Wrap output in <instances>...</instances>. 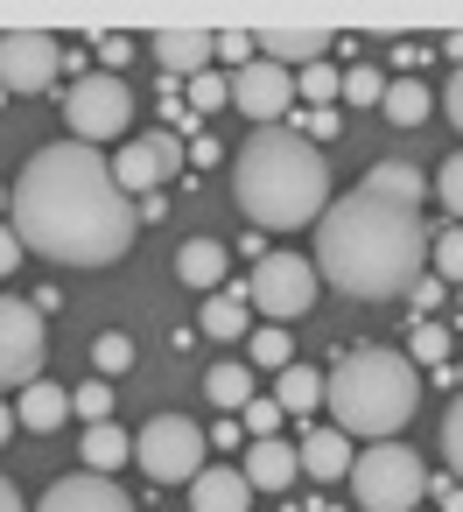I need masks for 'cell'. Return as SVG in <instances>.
<instances>
[{"label":"cell","instance_id":"cell-1","mask_svg":"<svg viewBox=\"0 0 463 512\" xmlns=\"http://www.w3.org/2000/svg\"><path fill=\"white\" fill-rule=\"evenodd\" d=\"M8 225L57 267H113L141 232V204L113 183V162L85 141H50L8 183Z\"/></svg>","mask_w":463,"mask_h":512},{"label":"cell","instance_id":"cell-2","mask_svg":"<svg viewBox=\"0 0 463 512\" xmlns=\"http://www.w3.org/2000/svg\"><path fill=\"white\" fill-rule=\"evenodd\" d=\"M428 253H435V232L421 211L379 197V190H351L323 211L316 225V274L351 295V302H393L407 295L421 274H428Z\"/></svg>","mask_w":463,"mask_h":512},{"label":"cell","instance_id":"cell-3","mask_svg":"<svg viewBox=\"0 0 463 512\" xmlns=\"http://www.w3.org/2000/svg\"><path fill=\"white\" fill-rule=\"evenodd\" d=\"M232 197L260 232H302L330 211V162L295 127H253L232 155Z\"/></svg>","mask_w":463,"mask_h":512},{"label":"cell","instance_id":"cell-4","mask_svg":"<svg viewBox=\"0 0 463 512\" xmlns=\"http://www.w3.org/2000/svg\"><path fill=\"white\" fill-rule=\"evenodd\" d=\"M330 428L344 435H365V442H393L407 428V414L421 407V372L407 351H386V344H351L337 365H330Z\"/></svg>","mask_w":463,"mask_h":512},{"label":"cell","instance_id":"cell-5","mask_svg":"<svg viewBox=\"0 0 463 512\" xmlns=\"http://www.w3.org/2000/svg\"><path fill=\"white\" fill-rule=\"evenodd\" d=\"M421 491H428V470L407 442H372L351 463V498L365 512H421Z\"/></svg>","mask_w":463,"mask_h":512},{"label":"cell","instance_id":"cell-6","mask_svg":"<svg viewBox=\"0 0 463 512\" xmlns=\"http://www.w3.org/2000/svg\"><path fill=\"white\" fill-rule=\"evenodd\" d=\"M64 127H71V141H85V148L120 141V134L134 127V85L113 78V71H85V78L64 92Z\"/></svg>","mask_w":463,"mask_h":512},{"label":"cell","instance_id":"cell-7","mask_svg":"<svg viewBox=\"0 0 463 512\" xmlns=\"http://www.w3.org/2000/svg\"><path fill=\"white\" fill-rule=\"evenodd\" d=\"M134 456L155 484H197L204 477V428L190 414H148V428L134 435Z\"/></svg>","mask_w":463,"mask_h":512},{"label":"cell","instance_id":"cell-8","mask_svg":"<svg viewBox=\"0 0 463 512\" xmlns=\"http://www.w3.org/2000/svg\"><path fill=\"white\" fill-rule=\"evenodd\" d=\"M316 260H302V253H260L253 260V309L267 316V323H295V316H309L316 309Z\"/></svg>","mask_w":463,"mask_h":512},{"label":"cell","instance_id":"cell-9","mask_svg":"<svg viewBox=\"0 0 463 512\" xmlns=\"http://www.w3.org/2000/svg\"><path fill=\"white\" fill-rule=\"evenodd\" d=\"M43 344H50V316L22 295H0V386H36Z\"/></svg>","mask_w":463,"mask_h":512},{"label":"cell","instance_id":"cell-10","mask_svg":"<svg viewBox=\"0 0 463 512\" xmlns=\"http://www.w3.org/2000/svg\"><path fill=\"white\" fill-rule=\"evenodd\" d=\"M183 162H190V148H183L169 127H148V134L120 141V155H113V183H120L127 197H134V190H148V197H155V183H169Z\"/></svg>","mask_w":463,"mask_h":512},{"label":"cell","instance_id":"cell-11","mask_svg":"<svg viewBox=\"0 0 463 512\" xmlns=\"http://www.w3.org/2000/svg\"><path fill=\"white\" fill-rule=\"evenodd\" d=\"M232 106H239L253 127H288V120H295V71L253 57L246 71H232Z\"/></svg>","mask_w":463,"mask_h":512},{"label":"cell","instance_id":"cell-12","mask_svg":"<svg viewBox=\"0 0 463 512\" xmlns=\"http://www.w3.org/2000/svg\"><path fill=\"white\" fill-rule=\"evenodd\" d=\"M57 64H64L57 36H29V29L0 36V85H8V92H43L57 78Z\"/></svg>","mask_w":463,"mask_h":512},{"label":"cell","instance_id":"cell-13","mask_svg":"<svg viewBox=\"0 0 463 512\" xmlns=\"http://www.w3.org/2000/svg\"><path fill=\"white\" fill-rule=\"evenodd\" d=\"M36 512H134V498H127L113 477L78 470V477H57V484L36 498Z\"/></svg>","mask_w":463,"mask_h":512},{"label":"cell","instance_id":"cell-14","mask_svg":"<svg viewBox=\"0 0 463 512\" xmlns=\"http://www.w3.org/2000/svg\"><path fill=\"white\" fill-rule=\"evenodd\" d=\"M148 57H155L169 78L190 85V78H204V64L218 57V43H211V36H190V29H162V36H148Z\"/></svg>","mask_w":463,"mask_h":512},{"label":"cell","instance_id":"cell-15","mask_svg":"<svg viewBox=\"0 0 463 512\" xmlns=\"http://www.w3.org/2000/svg\"><path fill=\"white\" fill-rule=\"evenodd\" d=\"M295 449H302V477H316V484H337V477H351V463H358V456H351V435H344V428H316V421H309V435H302Z\"/></svg>","mask_w":463,"mask_h":512},{"label":"cell","instance_id":"cell-16","mask_svg":"<svg viewBox=\"0 0 463 512\" xmlns=\"http://www.w3.org/2000/svg\"><path fill=\"white\" fill-rule=\"evenodd\" d=\"M239 470H246V484H253V491H288V484L302 477V449H295V442H281V435H267V442H253V449H246V463H239Z\"/></svg>","mask_w":463,"mask_h":512},{"label":"cell","instance_id":"cell-17","mask_svg":"<svg viewBox=\"0 0 463 512\" xmlns=\"http://www.w3.org/2000/svg\"><path fill=\"white\" fill-rule=\"evenodd\" d=\"M225 267H232V253H225V239H183V253H176V274H183V288H197V295H218L225 288Z\"/></svg>","mask_w":463,"mask_h":512},{"label":"cell","instance_id":"cell-18","mask_svg":"<svg viewBox=\"0 0 463 512\" xmlns=\"http://www.w3.org/2000/svg\"><path fill=\"white\" fill-rule=\"evenodd\" d=\"M190 512H253V484H246V470L211 463V470L190 484Z\"/></svg>","mask_w":463,"mask_h":512},{"label":"cell","instance_id":"cell-19","mask_svg":"<svg viewBox=\"0 0 463 512\" xmlns=\"http://www.w3.org/2000/svg\"><path fill=\"white\" fill-rule=\"evenodd\" d=\"M323 50H330L323 29H267L260 36V57L281 64V71H309V64H323Z\"/></svg>","mask_w":463,"mask_h":512},{"label":"cell","instance_id":"cell-20","mask_svg":"<svg viewBox=\"0 0 463 512\" xmlns=\"http://www.w3.org/2000/svg\"><path fill=\"white\" fill-rule=\"evenodd\" d=\"M246 323H253V288L239 281V288H218V295H204V337H218V344H239L246 337Z\"/></svg>","mask_w":463,"mask_h":512},{"label":"cell","instance_id":"cell-21","mask_svg":"<svg viewBox=\"0 0 463 512\" xmlns=\"http://www.w3.org/2000/svg\"><path fill=\"white\" fill-rule=\"evenodd\" d=\"M365 190H379V197H393V204L421 211V197H428V176H421L414 162H372V169H365Z\"/></svg>","mask_w":463,"mask_h":512},{"label":"cell","instance_id":"cell-22","mask_svg":"<svg viewBox=\"0 0 463 512\" xmlns=\"http://www.w3.org/2000/svg\"><path fill=\"white\" fill-rule=\"evenodd\" d=\"M274 400H281V414H316V400H330V372L288 365V372L274 379Z\"/></svg>","mask_w":463,"mask_h":512},{"label":"cell","instance_id":"cell-23","mask_svg":"<svg viewBox=\"0 0 463 512\" xmlns=\"http://www.w3.org/2000/svg\"><path fill=\"white\" fill-rule=\"evenodd\" d=\"M15 414H22V428L50 435V428H64V414H71V393H64V386H50V379H36V386H22Z\"/></svg>","mask_w":463,"mask_h":512},{"label":"cell","instance_id":"cell-24","mask_svg":"<svg viewBox=\"0 0 463 512\" xmlns=\"http://www.w3.org/2000/svg\"><path fill=\"white\" fill-rule=\"evenodd\" d=\"M204 400H211V407H239V414H246V407L260 400V393H253V365H239V358L211 365V372H204Z\"/></svg>","mask_w":463,"mask_h":512},{"label":"cell","instance_id":"cell-25","mask_svg":"<svg viewBox=\"0 0 463 512\" xmlns=\"http://www.w3.org/2000/svg\"><path fill=\"white\" fill-rule=\"evenodd\" d=\"M127 456H134V435H127V428H113V421L85 428V449H78V463H92V470L106 477V470H120Z\"/></svg>","mask_w":463,"mask_h":512},{"label":"cell","instance_id":"cell-26","mask_svg":"<svg viewBox=\"0 0 463 512\" xmlns=\"http://www.w3.org/2000/svg\"><path fill=\"white\" fill-rule=\"evenodd\" d=\"M379 113H386L393 127H421V120L435 113V99H428V85H421V78H393V85H386V106H379Z\"/></svg>","mask_w":463,"mask_h":512},{"label":"cell","instance_id":"cell-27","mask_svg":"<svg viewBox=\"0 0 463 512\" xmlns=\"http://www.w3.org/2000/svg\"><path fill=\"white\" fill-rule=\"evenodd\" d=\"M246 351H253V365H260V372H274V379L295 365V344H288V330H281V323L253 330V344H246Z\"/></svg>","mask_w":463,"mask_h":512},{"label":"cell","instance_id":"cell-28","mask_svg":"<svg viewBox=\"0 0 463 512\" xmlns=\"http://www.w3.org/2000/svg\"><path fill=\"white\" fill-rule=\"evenodd\" d=\"M295 99H309V106H330V99H344V71H330V64H309V71H295Z\"/></svg>","mask_w":463,"mask_h":512},{"label":"cell","instance_id":"cell-29","mask_svg":"<svg viewBox=\"0 0 463 512\" xmlns=\"http://www.w3.org/2000/svg\"><path fill=\"white\" fill-rule=\"evenodd\" d=\"M386 71H372V64H358V71H344V106H386Z\"/></svg>","mask_w":463,"mask_h":512},{"label":"cell","instance_id":"cell-30","mask_svg":"<svg viewBox=\"0 0 463 512\" xmlns=\"http://www.w3.org/2000/svg\"><path fill=\"white\" fill-rule=\"evenodd\" d=\"M183 92H190V113H197V120H211L218 106H232V78H218V71H204V78H190Z\"/></svg>","mask_w":463,"mask_h":512},{"label":"cell","instance_id":"cell-31","mask_svg":"<svg viewBox=\"0 0 463 512\" xmlns=\"http://www.w3.org/2000/svg\"><path fill=\"white\" fill-rule=\"evenodd\" d=\"M449 351H456V337H449L442 323H414V337H407V358H414V365H442Z\"/></svg>","mask_w":463,"mask_h":512},{"label":"cell","instance_id":"cell-32","mask_svg":"<svg viewBox=\"0 0 463 512\" xmlns=\"http://www.w3.org/2000/svg\"><path fill=\"white\" fill-rule=\"evenodd\" d=\"M71 414H85V428L113 421V386H106V379H85V386L71 393Z\"/></svg>","mask_w":463,"mask_h":512},{"label":"cell","instance_id":"cell-33","mask_svg":"<svg viewBox=\"0 0 463 512\" xmlns=\"http://www.w3.org/2000/svg\"><path fill=\"white\" fill-rule=\"evenodd\" d=\"M428 267H435L442 281H456V288H463V225L435 232V253H428Z\"/></svg>","mask_w":463,"mask_h":512},{"label":"cell","instance_id":"cell-34","mask_svg":"<svg viewBox=\"0 0 463 512\" xmlns=\"http://www.w3.org/2000/svg\"><path fill=\"white\" fill-rule=\"evenodd\" d=\"M288 127H295V134H302V141H316V148H323V141H337V134H344V120H337V106H309V113H295V120H288Z\"/></svg>","mask_w":463,"mask_h":512},{"label":"cell","instance_id":"cell-35","mask_svg":"<svg viewBox=\"0 0 463 512\" xmlns=\"http://www.w3.org/2000/svg\"><path fill=\"white\" fill-rule=\"evenodd\" d=\"M92 365H99V379H113V372H127V365H134V337H120V330H106V337L92 344Z\"/></svg>","mask_w":463,"mask_h":512},{"label":"cell","instance_id":"cell-36","mask_svg":"<svg viewBox=\"0 0 463 512\" xmlns=\"http://www.w3.org/2000/svg\"><path fill=\"white\" fill-rule=\"evenodd\" d=\"M435 197H442V211H449V218L463 225V148H456V155H449V162L435 169Z\"/></svg>","mask_w":463,"mask_h":512},{"label":"cell","instance_id":"cell-37","mask_svg":"<svg viewBox=\"0 0 463 512\" xmlns=\"http://www.w3.org/2000/svg\"><path fill=\"white\" fill-rule=\"evenodd\" d=\"M239 421H246V435H253V442H267V435H281V421H288V414H281V400H274V393H260Z\"/></svg>","mask_w":463,"mask_h":512},{"label":"cell","instance_id":"cell-38","mask_svg":"<svg viewBox=\"0 0 463 512\" xmlns=\"http://www.w3.org/2000/svg\"><path fill=\"white\" fill-rule=\"evenodd\" d=\"M442 463L456 470V484H463V393L449 400V414H442Z\"/></svg>","mask_w":463,"mask_h":512},{"label":"cell","instance_id":"cell-39","mask_svg":"<svg viewBox=\"0 0 463 512\" xmlns=\"http://www.w3.org/2000/svg\"><path fill=\"white\" fill-rule=\"evenodd\" d=\"M407 302H414V309H421V323H435V302H449V281H442V274H435V267H428V274H421V281H414V288H407Z\"/></svg>","mask_w":463,"mask_h":512},{"label":"cell","instance_id":"cell-40","mask_svg":"<svg viewBox=\"0 0 463 512\" xmlns=\"http://www.w3.org/2000/svg\"><path fill=\"white\" fill-rule=\"evenodd\" d=\"M211 43H218V57H225V64H239V71L260 57V36H239V29H232V36H211Z\"/></svg>","mask_w":463,"mask_h":512},{"label":"cell","instance_id":"cell-41","mask_svg":"<svg viewBox=\"0 0 463 512\" xmlns=\"http://www.w3.org/2000/svg\"><path fill=\"white\" fill-rule=\"evenodd\" d=\"M22 253H29V246L15 239V225H0V281H8V274L22 267Z\"/></svg>","mask_w":463,"mask_h":512},{"label":"cell","instance_id":"cell-42","mask_svg":"<svg viewBox=\"0 0 463 512\" xmlns=\"http://www.w3.org/2000/svg\"><path fill=\"white\" fill-rule=\"evenodd\" d=\"M442 120H449V127L463 134V71H456V78L442 85Z\"/></svg>","mask_w":463,"mask_h":512},{"label":"cell","instance_id":"cell-43","mask_svg":"<svg viewBox=\"0 0 463 512\" xmlns=\"http://www.w3.org/2000/svg\"><path fill=\"white\" fill-rule=\"evenodd\" d=\"M99 57H106V64H127L134 43H127V36H99Z\"/></svg>","mask_w":463,"mask_h":512},{"label":"cell","instance_id":"cell-44","mask_svg":"<svg viewBox=\"0 0 463 512\" xmlns=\"http://www.w3.org/2000/svg\"><path fill=\"white\" fill-rule=\"evenodd\" d=\"M190 162L211 169V162H218V141H211V134H190Z\"/></svg>","mask_w":463,"mask_h":512},{"label":"cell","instance_id":"cell-45","mask_svg":"<svg viewBox=\"0 0 463 512\" xmlns=\"http://www.w3.org/2000/svg\"><path fill=\"white\" fill-rule=\"evenodd\" d=\"M0 512H29V505H22V491H15L8 477H0Z\"/></svg>","mask_w":463,"mask_h":512},{"label":"cell","instance_id":"cell-46","mask_svg":"<svg viewBox=\"0 0 463 512\" xmlns=\"http://www.w3.org/2000/svg\"><path fill=\"white\" fill-rule=\"evenodd\" d=\"M15 428H22V414H15V407H8V400H0V442H8V435H15Z\"/></svg>","mask_w":463,"mask_h":512},{"label":"cell","instance_id":"cell-47","mask_svg":"<svg viewBox=\"0 0 463 512\" xmlns=\"http://www.w3.org/2000/svg\"><path fill=\"white\" fill-rule=\"evenodd\" d=\"M442 512H463V484H449V491H442Z\"/></svg>","mask_w":463,"mask_h":512},{"label":"cell","instance_id":"cell-48","mask_svg":"<svg viewBox=\"0 0 463 512\" xmlns=\"http://www.w3.org/2000/svg\"><path fill=\"white\" fill-rule=\"evenodd\" d=\"M442 57H456V64H463V36H442Z\"/></svg>","mask_w":463,"mask_h":512},{"label":"cell","instance_id":"cell-49","mask_svg":"<svg viewBox=\"0 0 463 512\" xmlns=\"http://www.w3.org/2000/svg\"><path fill=\"white\" fill-rule=\"evenodd\" d=\"M8 99H15V92H8V85H0V106H8Z\"/></svg>","mask_w":463,"mask_h":512},{"label":"cell","instance_id":"cell-50","mask_svg":"<svg viewBox=\"0 0 463 512\" xmlns=\"http://www.w3.org/2000/svg\"><path fill=\"white\" fill-rule=\"evenodd\" d=\"M456 302H463V288H456Z\"/></svg>","mask_w":463,"mask_h":512}]
</instances>
